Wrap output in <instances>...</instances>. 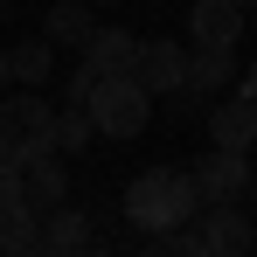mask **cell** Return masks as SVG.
I'll use <instances>...</instances> for the list:
<instances>
[{
	"label": "cell",
	"mask_w": 257,
	"mask_h": 257,
	"mask_svg": "<svg viewBox=\"0 0 257 257\" xmlns=\"http://www.w3.org/2000/svg\"><path fill=\"white\" fill-rule=\"evenodd\" d=\"M7 84H14V49L0 42V97H7Z\"/></svg>",
	"instance_id": "19"
},
{
	"label": "cell",
	"mask_w": 257,
	"mask_h": 257,
	"mask_svg": "<svg viewBox=\"0 0 257 257\" xmlns=\"http://www.w3.org/2000/svg\"><path fill=\"white\" fill-rule=\"evenodd\" d=\"M84 111L97 118V139H139L146 118H153V90L139 84V77H97Z\"/></svg>",
	"instance_id": "3"
},
{
	"label": "cell",
	"mask_w": 257,
	"mask_h": 257,
	"mask_svg": "<svg viewBox=\"0 0 257 257\" xmlns=\"http://www.w3.org/2000/svg\"><path fill=\"white\" fill-rule=\"evenodd\" d=\"M209 146H229V153H250V146H257V84H250V77H236L229 97H215Z\"/></svg>",
	"instance_id": "5"
},
{
	"label": "cell",
	"mask_w": 257,
	"mask_h": 257,
	"mask_svg": "<svg viewBox=\"0 0 257 257\" xmlns=\"http://www.w3.org/2000/svg\"><path fill=\"white\" fill-rule=\"evenodd\" d=\"M21 202H28V209H42V215H56L63 202H70L63 146H49V153H35V160H21Z\"/></svg>",
	"instance_id": "8"
},
{
	"label": "cell",
	"mask_w": 257,
	"mask_h": 257,
	"mask_svg": "<svg viewBox=\"0 0 257 257\" xmlns=\"http://www.w3.org/2000/svg\"><path fill=\"white\" fill-rule=\"evenodd\" d=\"M250 215H257V181H250Z\"/></svg>",
	"instance_id": "21"
},
{
	"label": "cell",
	"mask_w": 257,
	"mask_h": 257,
	"mask_svg": "<svg viewBox=\"0 0 257 257\" xmlns=\"http://www.w3.org/2000/svg\"><path fill=\"white\" fill-rule=\"evenodd\" d=\"M0 257H49L42 250V209L0 202Z\"/></svg>",
	"instance_id": "13"
},
{
	"label": "cell",
	"mask_w": 257,
	"mask_h": 257,
	"mask_svg": "<svg viewBox=\"0 0 257 257\" xmlns=\"http://www.w3.org/2000/svg\"><path fill=\"white\" fill-rule=\"evenodd\" d=\"M202 243L209 257H257V215L250 202H222V209H202Z\"/></svg>",
	"instance_id": "6"
},
{
	"label": "cell",
	"mask_w": 257,
	"mask_h": 257,
	"mask_svg": "<svg viewBox=\"0 0 257 257\" xmlns=\"http://www.w3.org/2000/svg\"><path fill=\"white\" fill-rule=\"evenodd\" d=\"M97 28H104V21H97V7H90V0H56V7L42 14V28H35V35H49L56 49H77V56H84Z\"/></svg>",
	"instance_id": "10"
},
{
	"label": "cell",
	"mask_w": 257,
	"mask_h": 257,
	"mask_svg": "<svg viewBox=\"0 0 257 257\" xmlns=\"http://www.w3.org/2000/svg\"><path fill=\"white\" fill-rule=\"evenodd\" d=\"M77 257H111V250H97V243H90V250H77Z\"/></svg>",
	"instance_id": "20"
},
{
	"label": "cell",
	"mask_w": 257,
	"mask_h": 257,
	"mask_svg": "<svg viewBox=\"0 0 257 257\" xmlns=\"http://www.w3.org/2000/svg\"><path fill=\"white\" fill-rule=\"evenodd\" d=\"M243 77H250V84H257V63H250V70H243Z\"/></svg>",
	"instance_id": "24"
},
{
	"label": "cell",
	"mask_w": 257,
	"mask_h": 257,
	"mask_svg": "<svg viewBox=\"0 0 257 257\" xmlns=\"http://www.w3.org/2000/svg\"><path fill=\"white\" fill-rule=\"evenodd\" d=\"M49 146H56V104H49L42 90L0 97V153H7V160H35Z\"/></svg>",
	"instance_id": "2"
},
{
	"label": "cell",
	"mask_w": 257,
	"mask_h": 257,
	"mask_svg": "<svg viewBox=\"0 0 257 257\" xmlns=\"http://www.w3.org/2000/svg\"><path fill=\"white\" fill-rule=\"evenodd\" d=\"M139 84L153 90V97H167V90H188V49L167 42V35H153L146 56H139Z\"/></svg>",
	"instance_id": "11"
},
{
	"label": "cell",
	"mask_w": 257,
	"mask_h": 257,
	"mask_svg": "<svg viewBox=\"0 0 257 257\" xmlns=\"http://www.w3.org/2000/svg\"><path fill=\"white\" fill-rule=\"evenodd\" d=\"M229 77H236V56H222V49H195L188 56V97H222Z\"/></svg>",
	"instance_id": "14"
},
{
	"label": "cell",
	"mask_w": 257,
	"mask_h": 257,
	"mask_svg": "<svg viewBox=\"0 0 257 257\" xmlns=\"http://www.w3.org/2000/svg\"><path fill=\"white\" fill-rule=\"evenodd\" d=\"M139 257H209V243H202V229L188 222V229H167V236L139 243Z\"/></svg>",
	"instance_id": "17"
},
{
	"label": "cell",
	"mask_w": 257,
	"mask_h": 257,
	"mask_svg": "<svg viewBox=\"0 0 257 257\" xmlns=\"http://www.w3.org/2000/svg\"><path fill=\"white\" fill-rule=\"evenodd\" d=\"M97 243V222H90L77 202H63L56 215H42V250L49 257H77V250H90Z\"/></svg>",
	"instance_id": "12"
},
{
	"label": "cell",
	"mask_w": 257,
	"mask_h": 257,
	"mask_svg": "<svg viewBox=\"0 0 257 257\" xmlns=\"http://www.w3.org/2000/svg\"><path fill=\"white\" fill-rule=\"evenodd\" d=\"M90 139H97V118H90L84 104H63V111H56V146H63V153H84Z\"/></svg>",
	"instance_id": "16"
},
{
	"label": "cell",
	"mask_w": 257,
	"mask_h": 257,
	"mask_svg": "<svg viewBox=\"0 0 257 257\" xmlns=\"http://www.w3.org/2000/svg\"><path fill=\"white\" fill-rule=\"evenodd\" d=\"M139 56H146V42L132 28H118V21H104L90 35V49H84V70H97V77H139Z\"/></svg>",
	"instance_id": "9"
},
{
	"label": "cell",
	"mask_w": 257,
	"mask_h": 257,
	"mask_svg": "<svg viewBox=\"0 0 257 257\" xmlns=\"http://www.w3.org/2000/svg\"><path fill=\"white\" fill-rule=\"evenodd\" d=\"M243 28H250V7H236V0H195V14H188V42L222 49V56H236Z\"/></svg>",
	"instance_id": "7"
},
{
	"label": "cell",
	"mask_w": 257,
	"mask_h": 257,
	"mask_svg": "<svg viewBox=\"0 0 257 257\" xmlns=\"http://www.w3.org/2000/svg\"><path fill=\"white\" fill-rule=\"evenodd\" d=\"M250 153H229V146H209L202 160H195V188H202V202L209 209H222V202H250Z\"/></svg>",
	"instance_id": "4"
},
{
	"label": "cell",
	"mask_w": 257,
	"mask_h": 257,
	"mask_svg": "<svg viewBox=\"0 0 257 257\" xmlns=\"http://www.w3.org/2000/svg\"><path fill=\"white\" fill-rule=\"evenodd\" d=\"M236 7H250V14H257V0H236Z\"/></svg>",
	"instance_id": "23"
},
{
	"label": "cell",
	"mask_w": 257,
	"mask_h": 257,
	"mask_svg": "<svg viewBox=\"0 0 257 257\" xmlns=\"http://www.w3.org/2000/svg\"><path fill=\"white\" fill-rule=\"evenodd\" d=\"M49 77H56V42H49V35L14 42V84H21V90H42Z\"/></svg>",
	"instance_id": "15"
},
{
	"label": "cell",
	"mask_w": 257,
	"mask_h": 257,
	"mask_svg": "<svg viewBox=\"0 0 257 257\" xmlns=\"http://www.w3.org/2000/svg\"><path fill=\"white\" fill-rule=\"evenodd\" d=\"M0 202H21V160L0 153Z\"/></svg>",
	"instance_id": "18"
},
{
	"label": "cell",
	"mask_w": 257,
	"mask_h": 257,
	"mask_svg": "<svg viewBox=\"0 0 257 257\" xmlns=\"http://www.w3.org/2000/svg\"><path fill=\"white\" fill-rule=\"evenodd\" d=\"M125 222L139 236H167V229H188V222H202V188H195V167H146L139 181L125 188Z\"/></svg>",
	"instance_id": "1"
},
{
	"label": "cell",
	"mask_w": 257,
	"mask_h": 257,
	"mask_svg": "<svg viewBox=\"0 0 257 257\" xmlns=\"http://www.w3.org/2000/svg\"><path fill=\"white\" fill-rule=\"evenodd\" d=\"M90 7H118V0H90Z\"/></svg>",
	"instance_id": "22"
}]
</instances>
